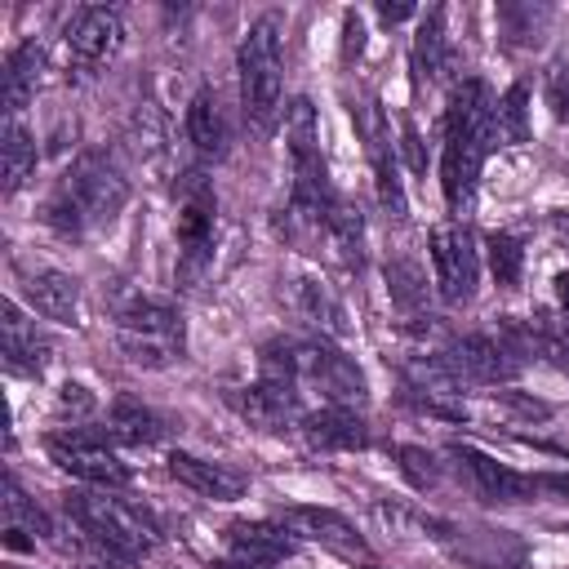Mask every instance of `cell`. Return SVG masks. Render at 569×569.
I'll use <instances>...</instances> for the list:
<instances>
[{"mask_svg": "<svg viewBox=\"0 0 569 569\" xmlns=\"http://www.w3.org/2000/svg\"><path fill=\"white\" fill-rule=\"evenodd\" d=\"M169 476H173L178 485H187L191 493L209 498V502H236V498H244V489H249V480H244L236 467L196 458V453H187V449H173V453H169Z\"/></svg>", "mask_w": 569, "mask_h": 569, "instance_id": "16", "label": "cell"}, {"mask_svg": "<svg viewBox=\"0 0 569 569\" xmlns=\"http://www.w3.org/2000/svg\"><path fill=\"white\" fill-rule=\"evenodd\" d=\"M400 138H405V156H409V164L422 173V169H427V156H422V138H418V129H413V124H405V129H400Z\"/></svg>", "mask_w": 569, "mask_h": 569, "instance_id": "38", "label": "cell"}, {"mask_svg": "<svg viewBox=\"0 0 569 569\" xmlns=\"http://www.w3.org/2000/svg\"><path fill=\"white\" fill-rule=\"evenodd\" d=\"M44 80V49L36 40L18 44L9 58H4V120H18L22 107L36 98Z\"/></svg>", "mask_w": 569, "mask_h": 569, "instance_id": "23", "label": "cell"}, {"mask_svg": "<svg viewBox=\"0 0 569 569\" xmlns=\"http://www.w3.org/2000/svg\"><path fill=\"white\" fill-rule=\"evenodd\" d=\"M387 293L409 320H431L427 316V280H422V271L413 262H405V258L387 262Z\"/></svg>", "mask_w": 569, "mask_h": 569, "instance_id": "29", "label": "cell"}, {"mask_svg": "<svg viewBox=\"0 0 569 569\" xmlns=\"http://www.w3.org/2000/svg\"><path fill=\"white\" fill-rule=\"evenodd\" d=\"M498 405L516 409L520 418H547V413H551V405H542V400H529V396H516V391H498Z\"/></svg>", "mask_w": 569, "mask_h": 569, "instance_id": "36", "label": "cell"}, {"mask_svg": "<svg viewBox=\"0 0 569 569\" xmlns=\"http://www.w3.org/2000/svg\"><path fill=\"white\" fill-rule=\"evenodd\" d=\"M551 227H556V236L569 244V209H556V213H551Z\"/></svg>", "mask_w": 569, "mask_h": 569, "instance_id": "42", "label": "cell"}, {"mask_svg": "<svg viewBox=\"0 0 569 569\" xmlns=\"http://www.w3.org/2000/svg\"><path fill=\"white\" fill-rule=\"evenodd\" d=\"M4 511H9V525L27 520V529H31V533H53V529H49V520H44V511H40L36 502H27V493L18 489V480H13V476L4 480Z\"/></svg>", "mask_w": 569, "mask_h": 569, "instance_id": "32", "label": "cell"}, {"mask_svg": "<svg viewBox=\"0 0 569 569\" xmlns=\"http://www.w3.org/2000/svg\"><path fill=\"white\" fill-rule=\"evenodd\" d=\"M129 200V178L107 151H80L44 204V222L58 236H84L111 222Z\"/></svg>", "mask_w": 569, "mask_h": 569, "instance_id": "2", "label": "cell"}, {"mask_svg": "<svg viewBox=\"0 0 569 569\" xmlns=\"http://www.w3.org/2000/svg\"><path fill=\"white\" fill-rule=\"evenodd\" d=\"M116 342L133 365L164 369V365L182 360V347H187L182 311L169 298H151V293L129 298L116 316Z\"/></svg>", "mask_w": 569, "mask_h": 569, "instance_id": "5", "label": "cell"}, {"mask_svg": "<svg viewBox=\"0 0 569 569\" xmlns=\"http://www.w3.org/2000/svg\"><path fill=\"white\" fill-rule=\"evenodd\" d=\"M187 138L191 147L200 151V160H222L227 147H231V129H227V116L218 107V93L213 89H200L187 107Z\"/></svg>", "mask_w": 569, "mask_h": 569, "instance_id": "24", "label": "cell"}, {"mask_svg": "<svg viewBox=\"0 0 569 569\" xmlns=\"http://www.w3.org/2000/svg\"><path fill=\"white\" fill-rule=\"evenodd\" d=\"M44 453L76 480H89L98 489H120L129 485V467L111 453L107 436L89 431V427H62L44 436Z\"/></svg>", "mask_w": 569, "mask_h": 569, "instance_id": "7", "label": "cell"}, {"mask_svg": "<svg viewBox=\"0 0 569 569\" xmlns=\"http://www.w3.org/2000/svg\"><path fill=\"white\" fill-rule=\"evenodd\" d=\"M58 409L71 413V427H76V418L93 413V396H89V387H84V382H67L62 396H58Z\"/></svg>", "mask_w": 569, "mask_h": 569, "instance_id": "35", "label": "cell"}, {"mask_svg": "<svg viewBox=\"0 0 569 569\" xmlns=\"http://www.w3.org/2000/svg\"><path fill=\"white\" fill-rule=\"evenodd\" d=\"M493 138L498 142H525L529 138V89L525 84H511L493 102Z\"/></svg>", "mask_w": 569, "mask_h": 569, "instance_id": "30", "label": "cell"}, {"mask_svg": "<svg viewBox=\"0 0 569 569\" xmlns=\"http://www.w3.org/2000/svg\"><path fill=\"white\" fill-rule=\"evenodd\" d=\"M485 244H489V267H493L498 284H516V280H520V267H525V249H520V240L493 231Z\"/></svg>", "mask_w": 569, "mask_h": 569, "instance_id": "31", "label": "cell"}, {"mask_svg": "<svg viewBox=\"0 0 569 569\" xmlns=\"http://www.w3.org/2000/svg\"><path fill=\"white\" fill-rule=\"evenodd\" d=\"M298 431L316 453H347V449H365L369 445V431H365L360 413L347 409V405H325L316 413H302Z\"/></svg>", "mask_w": 569, "mask_h": 569, "instance_id": "19", "label": "cell"}, {"mask_svg": "<svg viewBox=\"0 0 569 569\" xmlns=\"http://www.w3.org/2000/svg\"><path fill=\"white\" fill-rule=\"evenodd\" d=\"M0 160H4V196H18L36 178V138L22 120H4Z\"/></svg>", "mask_w": 569, "mask_h": 569, "instance_id": "27", "label": "cell"}, {"mask_svg": "<svg viewBox=\"0 0 569 569\" xmlns=\"http://www.w3.org/2000/svg\"><path fill=\"white\" fill-rule=\"evenodd\" d=\"M213 222H218V196L204 178V169H187L178 178V280L191 289L209 262H213Z\"/></svg>", "mask_w": 569, "mask_h": 569, "instance_id": "6", "label": "cell"}, {"mask_svg": "<svg viewBox=\"0 0 569 569\" xmlns=\"http://www.w3.org/2000/svg\"><path fill=\"white\" fill-rule=\"evenodd\" d=\"M280 525L293 538L325 542V547H338V551H360L365 547V538L351 529V520L338 516V511H329V507H284L280 511Z\"/></svg>", "mask_w": 569, "mask_h": 569, "instance_id": "21", "label": "cell"}, {"mask_svg": "<svg viewBox=\"0 0 569 569\" xmlns=\"http://www.w3.org/2000/svg\"><path fill=\"white\" fill-rule=\"evenodd\" d=\"M107 427H111V436H116L120 445H138V449H142V445H160L164 431H169V422H164L151 405H142V400H133V396L111 400Z\"/></svg>", "mask_w": 569, "mask_h": 569, "instance_id": "25", "label": "cell"}, {"mask_svg": "<svg viewBox=\"0 0 569 569\" xmlns=\"http://www.w3.org/2000/svg\"><path fill=\"white\" fill-rule=\"evenodd\" d=\"M556 298H560V311H565V320H569V271L556 276Z\"/></svg>", "mask_w": 569, "mask_h": 569, "instance_id": "41", "label": "cell"}, {"mask_svg": "<svg viewBox=\"0 0 569 569\" xmlns=\"http://www.w3.org/2000/svg\"><path fill=\"white\" fill-rule=\"evenodd\" d=\"M227 542H231L236 560H249V565H262V569L293 551V533L276 520H231Z\"/></svg>", "mask_w": 569, "mask_h": 569, "instance_id": "22", "label": "cell"}, {"mask_svg": "<svg viewBox=\"0 0 569 569\" xmlns=\"http://www.w3.org/2000/svg\"><path fill=\"white\" fill-rule=\"evenodd\" d=\"M493 93L485 80H462L449 93L445 107V151H440V191L449 213H458L476 200V182H480V164L489 156L493 138Z\"/></svg>", "mask_w": 569, "mask_h": 569, "instance_id": "1", "label": "cell"}, {"mask_svg": "<svg viewBox=\"0 0 569 569\" xmlns=\"http://www.w3.org/2000/svg\"><path fill=\"white\" fill-rule=\"evenodd\" d=\"M240 67V107L244 124L253 133H276L284 120V18L280 13H258L236 49Z\"/></svg>", "mask_w": 569, "mask_h": 569, "instance_id": "3", "label": "cell"}, {"mask_svg": "<svg viewBox=\"0 0 569 569\" xmlns=\"http://www.w3.org/2000/svg\"><path fill=\"white\" fill-rule=\"evenodd\" d=\"M325 236H329V244L342 253L347 267H360V262H365V218H360V209L347 204L342 196L325 209Z\"/></svg>", "mask_w": 569, "mask_h": 569, "instance_id": "28", "label": "cell"}, {"mask_svg": "<svg viewBox=\"0 0 569 569\" xmlns=\"http://www.w3.org/2000/svg\"><path fill=\"white\" fill-rule=\"evenodd\" d=\"M227 405L258 431L267 436H280L289 427L302 422V409H298V382H284V378H258L249 387H231L227 391Z\"/></svg>", "mask_w": 569, "mask_h": 569, "instance_id": "12", "label": "cell"}, {"mask_svg": "<svg viewBox=\"0 0 569 569\" xmlns=\"http://www.w3.org/2000/svg\"><path fill=\"white\" fill-rule=\"evenodd\" d=\"M4 369L22 378H40L49 365V342L36 333V325L22 316V307L9 298L4 302Z\"/></svg>", "mask_w": 569, "mask_h": 569, "instance_id": "20", "label": "cell"}, {"mask_svg": "<svg viewBox=\"0 0 569 569\" xmlns=\"http://www.w3.org/2000/svg\"><path fill=\"white\" fill-rule=\"evenodd\" d=\"M449 458L458 462V471L471 480V489L485 502H529L538 493V476H525L476 445H449Z\"/></svg>", "mask_w": 569, "mask_h": 569, "instance_id": "13", "label": "cell"}, {"mask_svg": "<svg viewBox=\"0 0 569 569\" xmlns=\"http://www.w3.org/2000/svg\"><path fill=\"white\" fill-rule=\"evenodd\" d=\"M62 507L80 525L84 542L107 565H133V560H142L160 542L156 520L138 502H124V498H116L107 489H71L62 498Z\"/></svg>", "mask_w": 569, "mask_h": 569, "instance_id": "4", "label": "cell"}, {"mask_svg": "<svg viewBox=\"0 0 569 569\" xmlns=\"http://www.w3.org/2000/svg\"><path fill=\"white\" fill-rule=\"evenodd\" d=\"M22 293H27L31 311L44 316V320H53V325H71V329H76V325L84 320L80 280L67 276V271H58V267H36V271H27Z\"/></svg>", "mask_w": 569, "mask_h": 569, "instance_id": "15", "label": "cell"}, {"mask_svg": "<svg viewBox=\"0 0 569 569\" xmlns=\"http://www.w3.org/2000/svg\"><path fill=\"white\" fill-rule=\"evenodd\" d=\"M218 569H262V565H249V560H222Z\"/></svg>", "mask_w": 569, "mask_h": 569, "instance_id": "43", "label": "cell"}, {"mask_svg": "<svg viewBox=\"0 0 569 569\" xmlns=\"http://www.w3.org/2000/svg\"><path fill=\"white\" fill-rule=\"evenodd\" d=\"M284 298H289V307H293L307 325L320 329V338H347V333H351V325H347V307L338 302V293H333L325 280L298 271V276L284 280Z\"/></svg>", "mask_w": 569, "mask_h": 569, "instance_id": "18", "label": "cell"}, {"mask_svg": "<svg viewBox=\"0 0 569 569\" xmlns=\"http://www.w3.org/2000/svg\"><path fill=\"white\" fill-rule=\"evenodd\" d=\"M342 36H347V40H342V58L351 62V58L360 53V44H365V22H360V13H347V18H342Z\"/></svg>", "mask_w": 569, "mask_h": 569, "instance_id": "37", "label": "cell"}, {"mask_svg": "<svg viewBox=\"0 0 569 569\" xmlns=\"http://www.w3.org/2000/svg\"><path fill=\"white\" fill-rule=\"evenodd\" d=\"M124 44V18L111 4H84L67 22V62L76 76H98Z\"/></svg>", "mask_w": 569, "mask_h": 569, "instance_id": "9", "label": "cell"}, {"mask_svg": "<svg viewBox=\"0 0 569 569\" xmlns=\"http://www.w3.org/2000/svg\"><path fill=\"white\" fill-rule=\"evenodd\" d=\"M538 489H551V493H560V498L569 502V471H547V476H538Z\"/></svg>", "mask_w": 569, "mask_h": 569, "instance_id": "39", "label": "cell"}, {"mask_svg": "<svg viewBox=\"0 0 569 569\" xmlns=\"http://www.w3.org/2000/svg\"><path fill=\"white\" fill-rule=\"evenodd\" d=\"M400 382H405V400L418 405L422 413H436V418H449V422H462V382L445 369V360L436 356H418L400 369Z\"/></svg>", "mask_w": 569, "mask_h": 569, "instance_id": "14", "label": "cell"}, {"mask_svg": "<svg viewBox=\"0 0 569 569\" xmlns=\"http://www.w3.org/2000/svg\"><path fill=\"white\" fill-rule=\"evenodd\" d=\"M396 458H400V471L409 476V485H413V489H431V485L440 480L436 458H431L427 449H418V445H400V449H396Z\"/></svg>", "mask_w": 569, "mask_h": 569, "instance_id": "33", "label": "cell"}, {"mask_svg": "<svg viewBox=\"0 0 569 569\" xmlns=\"http://www.w3.org/2000/svg\"><path fill=\"white\" fill-rule=\"evenodd\" d=\"M409 13H413L409 4H378V18H382V22H400V18H409Z\"/></svg>", "mask_w": 569, "mask_h": 569, "instance_id": "40", "label": "cell"}, {"mask_svg": "<svg viewBox=\"0 0 569 569\" xmlns=\"http://www.w3.org/2000/svg\"><path fill=\"white\" fill-rule=\"evenodd\" d=\"M360 129H365V138H369V160H373V178H378V200H382L387 218H405V213H409V200H405V187H400V164H396V151H391V142H387L378 102H365V107H360Z\"/></svg>", "mask_w": 569, "mask_h": 569, "instance_id": "17", "label": "cell"}, {"mask_svg": "<svg viewBox=\"0 0 569 569\" xmlns=\"http://www.w3.org/2000/svg\"><path fill=\"white\" fill-rule=\"evenodd\" d=\"M440 360H445V369L458 382H476V387L511 382L525 369V360L516 356V347L507 338H489V333H462V338H453L440 351Z\"/></svg>", "mask_w": 569, "mask_h": 569, "instance_id": "11", "label": "cell"}, {"mask_svg": "<svg viewBox=\"0 0 569 569\" xmlns=\"http://www.w3.org/2000/svg\"><path fill=\"white\" fill-rule=\"evenodd\" d=\"M293 347H298V382H316L329 396V405L356 409L369 400V382H365L360 365L347 351H338L329 338H311V342H293Z\"/></svg>", "mask_w": 569, "mask_h": 569, "instance_id": "10", "label": "cell"}, {"mask_svg": "<svg viewBox=\"0 0 569 569\" xmlns=\"http://www.w3.org/2000/svg\"><path fill=\"white\" fill-rule=\"evenodd\" d=\"M449 67V36H445V4L427 9L413 36V76L422 80H440Z\"/></svg>", "mask_w": 569, "mask_h": 569, "instance_id": "26", "label": "cell"}, {"mask_svg": "<svg viewBox=\"0 0 569 569\" xmlns=\"http://www.w3.org/2000/svg\"><path fill=\"white\" fill-rule=\"evenodd\" d=\"M365 569H373V565H365Z\"/></svg>", "mask_w": 569, "mask_h": 569, "instance_id": "44", "label": "cell"}, {"mask_svg": "<svg viewBox=\"0 0 569 569\" xmlns=\"http://www.w3.org/2000/svg\"><path fill=\"white\" fill-rule=\"evenodd\" d=\"M547 102H551V116L560 124H569V58L551 67V76H547Z\"/></svg>", "mask_w": 569, "mask_h": 569, "instance_id": "34", "label": "cell"}, {"mask_svg": "<svg viewBox=\"0 0 569 569\" xmlns=\"http://www.w3.org/2000/svg\"><path fill=\"white\" fill-rule=\"evenodd\" d=\"M427 253H431V267H436V289L445 302H467L476 293V280H480V249H476V236L467 222H440L431 227L427 236Z\"/></svg>", "mask_w": 569, "mask_h": 569, "instance_id": "8", "label": "cell"}]
</instances>
